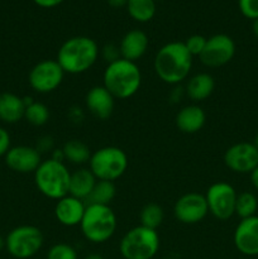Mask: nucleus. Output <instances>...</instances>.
Returning <instances> with one entry per match:
<instances>
[{"label":"nucleus","instance_id":"c9c22d12","mask_svg":"<svg viewBox=\"0 0 258 259\" xmlns=\"http://www.w3.org/2000/svg\"><path fill=\"white\" fill-rule=\"evenodd\" d=\"M106 2H108V4L110 5L111 8H123L126 7L128 0H106Z\"/></svg>","mask_w":258,"mask_h":259},{"label":"nucleus","instance_id":"4468645a","mask_svg":"<svg viewBox=\"0 0 258 259\" xmlns=\"http://www.w3.org/2000/svg\"><path fill=\"white\" fill-rule=\"evenodd\" d=\"M5 163L18 174H34L42 163L40 152L30 146H15L5 154Z\"/></svg>","mask_w":258,"mask_h":259},{"label":"nucleus","instance_id":"f8f14e48","mask_svg":"<svg viewBox=\"0 0 258 259\" xmlns=\"http://www.w3.org/2000/svg\"><path fill=\"white\" fill-rule=\"evenodd\" d=\"M209 214L205 195L199 192H187L177 199L174 206V215L177 222L186 225L197 224Z\"/></svg>","mask_w":258,"mask_h":259},{"label":"nucleus","instance_id":"2eb2a0df","mask_svg":"<svg viewBox=\"0 0 258 259\" xmlns=\"http://www.w3.org/2000/svg\"><path fill=\"white\" fill-rule=\"evenodd\" d=\"M233 242L239 253L247 257L258 255V217L240 219L233 235Z\"/></svg>","mask_w":258,"mask_h":259},{"label":"nucleus","instance_id":"ea45409f","mask_svg":"<svg viewBox=\"0 0 258 259\" xmlns=\"http://www.w3.org/2000/svg\"><path fill=\"white\" fill-rule=\"evenodd\" d=\"M252 143L254 144V146H255V148L258 149V133L255 134V137H254V139H253V142H252Z\"/></svg>","mask_w":258,"mask_h":259},{"label":"nucleus","instance_id":"cd10ccee","mask_svg":"<svg viewBox=\"0 0 258 259\" xmlns=\"http://www.w3.org/2000/svg\"><path fill=\"white\" fill-rule=\"evenodd\" d=\"M258 210V199L254 194L249 191H244L238 194L237 201H235V215L240 219L254 217Z\"/></svg>","mask_w":258,"mask_h":259},{"label":"nucleus","instance_id":"b1692460","mask_svg":"<svg viewBox=\"0 0 258 259\" xmlns=\"http://www.w3.org/2000/svg\"><path fill=\"white\" fill-rule=\"evenodd\" d=\"M126 10L132 19L138 23H147L156 14V0H128Z\"/></svg>","mask_w":258,"mask_h":259},{"label":"nucleus","instance_id":"58836bf2","mask_svg":"<svg viewBox=\"0 0 258 259\" xmlns=\"http://www.w3.org/2000/svg\"><path fill=\"white\" fill-rule=\"evenodd\" d=\"M5 248V239L0 235V250H3Z\"/></svg>","mask_w":258,"mask_h":259},{"label":"nucleus","instance_id":"20e7f679","mask_svg":"<svg viewBox=\"0 0 258 259\" xmlns=\"http://www.w3.org/2000/svg\"><path fill=\"white\" fill-rule=\"evenodd\" d=\"M71 172L63 161L46 159L42 161L34 172V182L38 191L43 196L52 200H60L70 191Z\"/></svg>","mask_w":258,"mask_h":259},{"label":"nucleus","instance_id":"bb28decb","mask_svg":"<svg viewBox=\"0 0 258 259\" xmlns=\"http://www.w3.org/2000/svg\"><path fill=\"white\" fill-rule=\"evenodd\" d=\"M163 219V209L158 204H154V202H149V204L144 205L143 209L141 210V214H139L141 225L153 230H157L161 227Z\"/></svg>","mask_w":258,"mask_h":259},{"label":"nucleus","instance_id":"72a5a7b5","mask_svg":"<svg viewBox=\"0 0 258 259\" xmlns=\"http://www.w3.org/2000/svg\"><path fill=\"white\" fill-rule=\"evenodd\" d=\"M34 4H37L38 7L45 8V9H51V8H55L57 5L62 4L65 0H33Z\"/></svg>","mask_w":258,"mask_h":259},{"label":"nucleus","instance_id":"4c0bfd02","mask_svg":"<svg viewBox=\"0 0 258 259\" xmlns=\"http://www.w3.org/2000/svg\"><path fill=\"white\" fill-rule=\"evenodd\" d=\"M83 259H104V257L99 253H91V254H88Z\"/></svg>","mask_w":258,"mask_h":259},{"label":"nucleus","instance_id":"393cba45","mask_svg":"<svg viewBox=\"0 0 258 259\" xmlns=\"http://www.w3.org/2000/svg\"><path fill=\"white\" fill-rule=\"evenodd\" d=\"M116 195V187L114 182L96 181L93 191L85 200L86 205H109Z\"/></svg>","mask_w":258,"mask_h":259},{"label":"nucleus","instance_id":"6ab92c4d","mask_svg":"<svg viewBox=\"0 0 258 259\" xmlns=\"http://www.w3.org/2000/svg\"><path fill=\"white\" fill-rule=\"evenodd\" d=\"M176 126L185 134H195L201 131L206 121V114L201 106L196 104L186 105L177 113Z\"/></svg>","mask_w":258,"mask_h":259},{"label":"nucleus","instance_id":"7ed1b4c3","mask_svg":"<svg viewBox=\"0 0 258 259\" xmlns=\"http://www.w3.org/2000/svg\"><path fill=\"white\" fill-rule=\"evenodd\" d=\"M142 85V72L136 62L124 58L106 65L103 73V86L119 100H125L138 93Z\"/></svg>","mask_w":258,"mask_h":259},{"label":"nucleus","instance_id":"4be33fe9","mask_svg":"<svg viewBox=\"0 0 258 259\" xmlns=\"http://www.w3.org/2000/svg\"><path fill=\"white\" fill-rule=\"evenodd\" d=\"M96 177L94 176L90 168H78L75 172H71L70 191L68 195L85 201L89 195L93 191L96 184Z\"/></svg>","mask_w":258,"mask_h":259},{"label":"nucleus","instance_id":"423d86ee","mask_svg":"<svg viewBox=\"0 0 258 259\" xmlns=\"http://www.w3.org/2000/svg\"><path fill=\"white\" fill-rule=\"evenodd\" d=\"M161 240L157 230L138 225L125 233L119 243L124 259H153L159 250Z\"/></svg>","mask_w":258,"mask_h":259},{"label":"nucleus","instance_id":"ddd939ff","mask_svg":"<svg viewBox=\"0 0 258 259\" xmlns=\"http://www.w3.org/2000/svg\"><path fill=\"white\" fill-rule=\"evenodd\" d=\"M224 163L235 174H250L258 166V149L250 142H239L225 151Z\"/></svg>","mask_w":258,"mask_h":259},{"label":"nucleus","instance_id":"7c9ffc66","mask_svg":"<svg viewBox=\"0 0 258 259\" xmlns=\"http://www.w3.org/2000/svg\"><path fill=\"white\" fill-rule=\"evenodd\" d=\"M238 8L247 19H258V0H238Z\"/></svg>","mask_w":258,"mask_h":259},{"label":"nucleus","instance_id":"aec40b11","mask_svg":"<svg viewBox=\"0 0 258 259\" xmlns=\"http://www.w3.org/2000/svg\"><path fill=\"white\" fill-rule=\"evenodd\" d=\"M25 100L13 93L0 94V120L7 124H15L24 118Z\"/></svg>","mask_w":258,"mask_h":259},{"label":"nucleus","instance_id":"c85d7f7f","mask_svg":"<svg viewBox=\"0 0 258 259\" xmlns=\"http://www.w3.org/2000/svg\"><path fill=\"white\" fill-rule=\"evenodd\" d=\"M47 259H78L77 250L67 243H57L47 252Z\"/></svg>","mask_w":258,"mask_h":259},{"label":"nucleus","instance_id":"a878e982","mask_svg":"<svg viewBox=\"0 0 258 259\" xmlns=\"http://www.w3.org/2000/svg\"><path fill=\"white\" fill-rule=\"evenodd\" d=\"M25 100V99H24ZM24 119L34 126H42L50 120V110L39 101H25Z\"/></svg>","mask_w":258,"mask_h":259},{"label":"nucleus","instance_id":"0eeeda50","mask_svg":"<svg viewBox=\"0 0 258 259\" xmlns=\"http://www.w3.org/2000/svg\"><path fill=\"white\" fill-rule=\"evenodd\" d=\"M128 163V156L123 149L108 146L91 154L89 168L99 181L114 182L125 174Z\"/></svg>","mask_w":258,"mask_h":259},{"label":"nucleus","instance_id":"6e6552de","mask_svg":"<svg viewBox=\"0 0 258 259\" xmlns=\"http://www.w3.org/2000/svg\"><path fill=\"white\" fill-rule=\"evenodd\" d=\"M45 237L39 228L33 225H20L10 230L5 238V249L17 259L34 257L43 247Z\"/></svg>","mask_w":258,"mask_h":259},{"label":"nucleus","instance_id":"1a4fd4ad","mask_svg":"<svg viewBox=\"0 0 258 259\" xmlns=\"http://www.w3.org/2000/svg\"><path fill=\"white\" fill-rule=\"evenodd\" d=\"M237 191L230 184L224 181L214 182L206 190V199L209 212L218 220H228L235 215Z\"/></svg>","mask_w":258,"mask_h":259},{"label":"nucleus","instance_id":"9d476101","mask_svg":"<svg viewBox=\"0 0 258 259\" xmlns=\"http://www.w3.org/2000/svg\"><path fill=\"white\" fill-rule=\"evenodd\" d=\"M65 75L57 60H43L33 66L28 75V82L35 93L48 94L58 89Z\"/></svg>","mask_w":258,"mask_h":259},{"label":"nucleus","instance_id":"a211bd4d","mask_svg":"<svg viewBox=\"0 0 258 259\" xmlns=\"http://www.w3.org/2000/svg\"><path fill=\"white\" fill-rule=\"evenodd\" d=\"M149 39L148 35L141 29H132L124 34L121 38L119 51H120V57L131 62H136L141 60L146 55L148 50Z\"/></svg>","mask_w":258,"mask_h":259},{"label":"nucleus","instance_id":"f03ea898","mask_svg":"<svg viewBox=\"0 0 258 259\" xmlns=\"http://www.w3.org/2000/svg\"><path fill=\"white\" fill-rule=\"evenodd\" d=\"M100 56L99 46L93 38L76 35L62 43L57 52V62L70 75H80L90 70Z\"/></svg>","mask_w":258,"mask_h":259},{"label":"nucleus","instance_id":"2f4dec72","mask_svg":"<svg viewBox=\"0 0 258 259\" xmlns=\"http://www.w3.org/2000/svg\"><path fill=\"white\" fill-rule=\"evenodd\" d=\"M100 53H101V56L104 57V60H105L108 63L114 62V61L121 58L120 51H119V46L113 45V43H109V45L104 46Z\"/></svg>","mask_w":258,"mask_h":259},{"label":"nucleus","instance_id":"c756f323","mask_svg":"<svg viewBox=\"0 0 258 259\" xmlns=\"http://www.w3.org/2000/svg\"><path fill=\"white\" fill-rule=\"evenodd\" d=\"M206 39L204 35H200V34H194V35H190L186 40H185V47L187 48L190 53H191L192 57L197 56L199 57L201 55V52L204 51L205 45H206Z\"/></svg>","mask_w":258,"mask_h":259},{"label":"nucleus","instance_id":"9b49d317","mask_svg":"<svg viewBox=\"0 0 258 259\" xmlns=\"http://www.w3.org/2000/svg\"><path fill=\"white\" fill-rule=\"evenodd\" d=\"M235 55V43L228 34H214L206 39L204 51L199 56L204 66L218 68L225 66L233 60Z\"/></svg>","mask_w":258,"mask_h":259},{"label":"nucleus","instance_id":"f704fd0d","mask_svg":"<svg viewBox=\"0 0 258 259\" xmlns=\"http://www.w3.org/2000/svg\"><path fill=\"white\" fill-rule=\"evenodd\" d=\"M249 175H250V182H252V186L258 191V166L255 167Z\"/></svg>","mask_w":258,"mask_h":259},{"label":"nucleus","instance_id":"f3484780","mask_svg":"<svg viewBox=\"0 0 258 259\" xmlns=\"http://www.w3.org/2000/svg\"><path fill=\"white\" fill-rule=\"evenodd\" d=\"M85 210L86 204L83 200L66 195L56 202L55 217L63 227H77L81 224Z\"/></svg>","mask_w":258,"mask_h":259},{"label":"nucleus","instance_id":"5701e85b","mask_svg":"<svg viewBox=\"0 0 258 259\" xmlns=\"http://www.w3.org/2000/svg\"><path fill=\"white\" fill-rule=\"evenodd\" d=\"M63 158L65 161L70 162L72 164H85L89 163L91 158V152L90 148L86 143L78 139H71L63 144L62 148Z\"/></svg>","mask_w":258,"mask_h":259},{"label":"nucleus","instance_id":"473e14b6","mask_svg":"<svg viewBox=\"0 0 258 259\" xmlns=\"http://www.w3.org/2000/svg\"><path fill=\"white\" fill-rule=\"evenodd\" d=\"M12 141H10V134L7 129L0 126V157H5L10 148H12Z\"/></svg>","mask_w":258,"mask_h":259},{"label":"nucleus","instance_id":"e433bc0d","mask_svg":"<svg viewBox=\"0 0 258 259\" xmlns=\"http://www.w3.org/2000/svg\"><path fill=\"white\" fill-rule=\"evenodd\" d=\"M252 32L254 37L258 39V19L252 20Z\"/></svg>","mask_w":258,"mask_h":259},{"label":"nucleus","instance_id":"f257e3e1","mask_svg":"<svg viewBox=\"0 0 258 259\" xmlns=\"http://www.w3.org/2000/svg\"><path fill=\"white\" fill-rule=\"evenodd\" d=\"M192 56L184 42L166 43L154 56V72L161 81L168 85H179L189 77L192 68Z\"/></svg>","mask_w":258,"mask_h":259},{"label":"nucleus","instance_id":"39448f33","mask_svg":"<svg viewBox=\"0 0 258 259\" xmlns=\"http://www.w3.org/2000/svg\"><path fill=\"white\" fill-rule=\"evenodd\" d=\"M116 224V215L109 205H86L80 229L88 242L101 244L113 237Z\"/></svg>","mask_w":258,"mask_h":259},{"label":"nucleus","instance_id":"dca6fc26","mask_svg":"<svg viewBox=\"0 0 258 259\" xmlns=\"http://www.w3.org/2000/svg\"><path fill=\"white\" fill-rule=\"evenodd\" d=\"M85 104L86 109L94 118L105 120L113 114L115 108V98L103 85L94 86L86 94Z\"/></svg>","mask_w":258,"mask_h":259},{"label":"nucleus","instance_id":"412c9836","mask_svg":"<svg viewBox=\"0 0 258 259\" xmlns=\"http://www.w3.org/2000/svg\"><path fill=\"white\" fill-rule=\"evenodd\" d=\"M214 90V77L207 72H200L189 78L185 93L190 100H192L194 103H200V101H204L210 98Z\"/></svg>","mask_w":258,"mask_h":259}]
</instances>
